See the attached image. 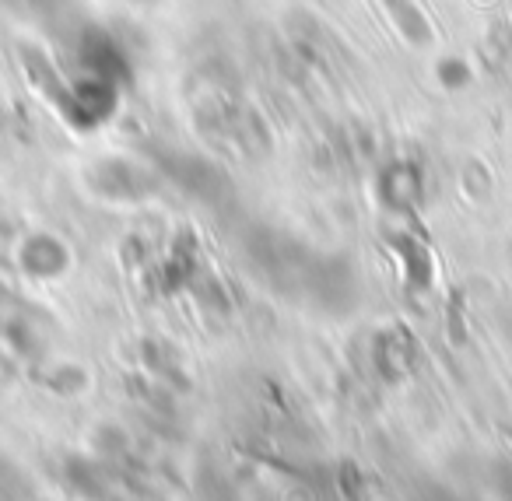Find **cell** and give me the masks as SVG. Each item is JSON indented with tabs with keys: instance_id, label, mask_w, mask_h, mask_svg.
<instances>
[{
	"instance_id": "obj_1",
	"label": "cell",
	"mask_w": 512,
	"mask_h": 501,
	"mask_svg": "<svg viewBox=\"0 0 512 501\" xmlns=\"http://www.w3.org/2000/svg\"><path fill=\"white\" fill-rule=\"evenodd\" d=\"M85 183L92 193L106 200H116V204H134V200H144L158 190V176L148 169V165L134 162V158H99L92 169L85 172Z\"/></svg>"
},
{
	"instance_id": "obj_2",
	"label": "cell",
	"mask_w": 512,
	"mask_h": 501,
	"mask_svg": "<svg viewBox=\"0 0 512 501\" xmlns=\"http://www.w3.org/2000/svg\"><path fill=\"white\" fill-rule=\"evenodd\" d=\"M57 102H60V113L67 116L71 127L92 130V127H102V123L116 116V109H120V85L81 74L78 81H71L67 88H60Z\"/></svg>"
},
{
	"instance_id": "obj_3",
	"label": "cell",
	"mask_w": 512,
	"mask_h": 501,
	"mask_svg": "<svg viewBox=\"0 0 512 501\" xmlns=\"http://www.w3.org/2000/svg\"><path fill=\"white\" fill-rule=\"evenodd\" d=\"M74 60H78L81 74H88V78L113 81V85H123V81L130 78L127 50H123L113 32L99 29V25L81 29L78 43H74Z\"/></svg>"
},
{
	"instance_id": "obj_4",
	"label": "cell",
	"mask_w": 512,
	"mask_h": 501,
	"mask_svg": "<svg viewBox=\"0 0 512 501\" xmlns=\"http://www.w3.org/2000/svg\"><path fill=\"white\" fill-rule=\"evenodd\" d=\"M379 200H383L390 211H411L418 207L421 190H425V176H421V165L407 162V158H397V162L383 165L376 179Z\"/></svg>"
},
{
	"instance_id": "obj_5",
	"label": "cell",
	"mask_w": 512,
	"mask_h": 501,
	"mask_svg": "<svg viewBox=\"0 0 512 501\" xmlns=\"http://www.w3.org/2000/svg\"><path fill=\"white\" fill-rule=\"evenodd\" d=\"M18 263H22V270L32 277H57L60 270L67 267V249L60 239L39 232V235H29V239L22 242Z\"/></svg>"
},
{
	"instance_id": "obj_6",
	"label": "cell",
	"mask_w": 512,
	"mask_h": 501,
	"mask_svg": "<svg viewBox=\"0 0 512 501\" xmlns=\"http://www.w3.org/2000/svg\"><path fill=\"white\" fill-rule=\"evenodd\" d=\"M376 368L390 379L407 368V340L400 333H383L376 340Z\"/></svg>"
},
{
	"instance_id": "obj_7",
	"label": "cell",
	"mask_w": 512,
	"mask_h": 501,
	"mask_svg": "<svg viewBox=\"0 0 512 501\" xmlns=\"http://www.w3.org/2000/svg\"><path fill=\"white\" fill-rule=\"evenodd\" d=\"M0 8L11 11V15L22 18V22L43 25L60 11V0H0Z\"/></svg>"
},
{
	"instance_id": "obj_8",
	"label": "cell",
	"mask_w": 512,
	"mask_h": 501,
	"mask_svg": "<svg viewBox=\"0 0 512 501\" xmlns=\"http://www.w3.org/2000/svg\"><path fill=\"white\" fill-rule=\"evenodd\" d=\"M435 78H439V85L449 88V92H460V88H467L470 81H474V71H470V64L463 57H442L439 64H435Z\"/></svg>"
},
{
	"instance_id": "obj_9",
	"label": "cell",
	"mask_w": 512,
	"mask_h": 501,
	"mask_svg": "<svg viewBox=\"0 0 512 501\" xmlns=\"http://www.w3.org/2000/svg\"><path fill=\"white\" fill-rule=\"evenodd\" d=\"M127 4H148V0H127Z\"/></svg>"
}]
</instances>
